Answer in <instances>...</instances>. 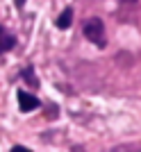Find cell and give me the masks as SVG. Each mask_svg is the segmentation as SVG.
<instances>
[{"mask_svg": "<svg viewBox=\"0 0 141 152\" xmlns=\"http://www.w3.org/2000/svg\"><path fill=\"white\" fill-rule=\"evenodd\" d=\"M82 34L89 39L93 45L98 48H105L107 45V34H105V25L100 18H87L82 25Z\"/></svg>", "mask_w": 141, "mask_h": 152, "instance_id": "obj_1", "label": "cell"}, {"mask_svg": "<svg viewBox=\"0 0 141 152\" xmlns=\"http://www.w3.org/2000/svg\"><path fill=\"white\" fill-rule=\"evenodd\" d=\"M18 107L21 111H34V109L41 107V102H39V98H34L32 93H27V91H18Z\"/></svg>", "mask_w": 141, "mask_h": 152, "instance_id": "obj_2", "label": "cell"}, {"mask_svg": "<svg viewBox=\"0 0 141 152\" xmlns=\"http://www.w3.org/2000/svg\"><path fill=\"white\" fill-rule=\"evenodd\" d=\"M14 45H16V37H14V34H9V32H7V27L0 25V55L9 52Z\"/></svg>", "mask_w": 141, "mask_h": 152, "instance_id": "obj_3", "label": "cell"}, {"mask_svg": "<svg viewBox=\"0 0 141 152\" xmlns=\"http://www.w3.org/2000/svg\"><path fill=\"white\" fill-rule=\"evenodd\" d=\"M70 23H73V9L66 7L64 12H62V16L57 18V27H59V30H68Z\"/></svg>", "mask_w": 141, "mask_h": 152, "instance_id": "obj_4", "label": "cell"}, {"mask_svg": "<svg viewBox=\"0 0 141 152\" xmlns=\"http://www.w3.org/2000/svg\"><path fill=\"white\" fill-rule=\"evenodd\" d=\"M112 152H141V145H137V143H125V145L114 148Z\"/></svg>", "mask_w": 141, "mask_h": 152, "instance_id": "obj_5", "label": "cell"}, {"mask_svg": "<svg viewBox=\"0 0 141 152\" xmlns=\"http://www.w3.org/2000/svg\"><path fill=\"white\" fill-rule=\"evenodd\" d=\"M23 77L27 80V84H30V86H34V89L39 86V80H37V75L32 73V68H25V70H23Z\"/></svg>", "mask_w": 141, "mask_h": 152, "instance_id": "obj_6", "label": "cell"}, {"mask_svg": "<svg viewBox=\"0 0 141 152\" xmlns=\"http://www.w3.org/2000/svg\"><path fill=\"white\" fill-rule=\"evenodd\" d=\"M12 152H30L27 148H23V145H16V148H12Z\"/></svg>", "mask_w": 141, "mask_h": 152, "instance_id": "obj_7", "label": "cell"}, {"mask_svg": "<svg viewBox=\"0 0 141 152\" xmlns=\"http://www.w3.org/2000/svg\"><path fill=\"white\" fill-rule=\"evenodd\" d=\"M23 2H25V0H16V7H23Z\"/></svg>", "mask_w": 141, "mask_h": 152, "instance_id": "obj_8", "label": "cell"}, {"mask_svg": "<svg viewBox=\"0 0 141 152\" xmlns=\"http://www.w3.org/2000/svg\"><path fill=\"white\" fill-rule=\"evenodd\" d=\"M118 2H125V5H128V2H137V0H118Z\"/></svg>", "mask_w": 141, "mask_h": 152, "instance_id": "obj_9", "label": "cell"}]
</instances>
